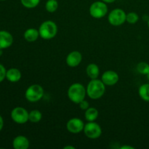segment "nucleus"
I'll return each instance as SVG.
<instances>
[{"instance_id":"obj_1","label":"nucleus","mask_w":149,"mask_h":149,"mask_svg":"<svg viewBox=\"0 0 149 149\" xmlns=\"http://www.w3.org/2000/svg\"><path fill=\"white\" fill-rule=\"evenodd\" d=\"M87 95L93 100H97L103 97L106 92V84L101 79H91L87 86Z\"/></svg>"},{"instance_id":"obj_2","label":"nucleus","mask_w":149,"mask_h":149,"mask_svg":"<svg viewBox=\"0 0 149 149\" xmlns=\"http://www.w3.org/2000/svg\"><path fill=\"white\" fill-rule=\"evenodd\" d=\"M67 95L71 102L76 104H79L80 102L85 99L87 90L81 83H74L68 88Z\"/></svg>"},{"instance_id":"obj_3","label":"nucleus","mask_w":149,"mask_h":149,"mask_svg":"<svg viewBox=\"0 0 149 149\" xmlns=\"http://www.w3.org/2000/svg\"><path fill=\"white\" fill-rule=\"evenodd\" d=\"M39 36L45 40L53 39L58 33V26L52 20L44 21L39 28Z\"/></svg>"},{"instance_id":"obj_4","label":"nucleus","mask_w":149,"mask_h":149,"mask_svg":"<svg viewBox=\"0 0 149 149\" xmlns=\"http://www.w3.org/2000/svg\"><path fill=\"white\" fill-rule=\"evenodd\" d=\"M45 91L40 84H34L29 86L25 93V97L31 103H36L39 101L43 97Z\"/></svg>"},{"instance_id":"obj_5","label":"nucleus","mask_w":149,"mask_h":149,"mask_svg":"<svg viewBox=\"0 0 149 149\" xmlns=\"http://www.w3.org/2000/svg\"><path fill=\"white\" fill-rule=\"evenodd\" d=\"M89 12L90 15L94 18H103L108 13V6L104 1H96L90 5Z\"/></svg>"},{"instance_id":"obj_6","label":"nucleus","mask_w":149,"mask_h":149,"mask_svg":"<svg viewBox=\"0 0 149 149\" xmlns=\"http://www.w3.org/2000/svg\"><path fill=\"white\" fill-rule=\"evenodd\" d=\"M127 14L122 9L116 8L112 10L108 15V20L113 26H119L126 22Z\"/></svg>"},{"instance_id":"obj_7","label":"nucleus","mask_w":149,"mask_h":149,"mask_svg":"<svg viewBox=\"0 0 149 149\" xmlns=\"http://www.w3.org/2000/svg\"><path fill=\"white\" fill-rule=\"evenodd\" d=\"M84 135L90 139H97L102 134V129L100 125L95 122H88L84 125Z\"/></svg>"},{"instance_id":"obj_8","label":"nucleus","mask_w":149,"mask_h":149,"mask_svg":"<svg viewBox=\"0 0 149 149\" xmlns=\"http://www.w3.org/2000/svg\"><path fill=\"white\" fill-rule=\"evenodd\" d=\"M10 116L13 122L19 125H23L29 121V113L26 109L20 106L14 108L12 110Z\"/></svg>"},{"instance_id":"obj_9","label":"nucleus","mask_w":149,"mask_h":149,"mask_svg":"<svg viewBox=\"0 0 149 149\" xmlns=\"http://www.w3.org/2000/svg\"><path fill=\"white\" fill-rule=\"evenodd\" d=\"M84 124L79 118H71L67 122L66 129L72 134H79L84 130Z\"/></svg>"},{"instance_id":"obj_10","label":"nucleus","mask_w":149,"mask_h":149,"mask_svg":"<svg viewBox=\"0 0 149 149\" xmlns=\"http://www.w3.org/2000/svg\"><path fill=\"white\" fill-rule=\"evenodd\" d=\"M119 74L114 71L109 70L102 74L101 80L106 86H113L119 81Z\"/></svg>"},{"instance_id":"obj_11","label":"nucleus","mask_w":149,"mask_h":149,"mask_svg":"<svg viewBox=\"0 0 149 149\" xmlns=\"http://www.w3.org/2000/svg\"><path fill=\"white\" fill-rule=\"evenodd\" d=\"M82 61V55L77 50L72 51L66 57L65 62L69 67L74 68L79 65Z\"/></svg>"},{"instance_id":"obj_12","label":"nucleus","mask_w":149,"mask_h":149,"mask_svg":"<svg viewBox=\"0 0 149 149\" xmlns=\"http://www.w3.org/2000/svg\"><path fill=\"white\" fill-rule=\"evenodd\" d=\"M13 36L7 31H0V49H7L12 46Z\"/></svg>"},{"instance_id":"obj_13","label":"nucleus","mask_w":149,"mask_h":149,"mask_svg":"<svg viewBox=\"0 0 149 149\" xmlns=\"http://www.w3.org/2000/svg\"><path fill=\"white\" fill-rule=\"evenodd\" d=\"M30 146L29 139L24 135L15 137L13 141V146L15 149H27Z\"/></svg>"},{"instance_id":"obj_14","label":"nucleus","mask_w":149,"mask_h":149,"mask_svg":"<svg viewBox=\"0 0 149 149\" xmlns=\"http://www.w3.org/2000/svg\"><path fill=\"white\" fill-rule=\"evenodd\" d=\"M22 77L21 72L20 70L15 68H11L7 71L6 79L10 82H17Z\"/></svg>"},{"instance_id":"obj_15","label":"nucleus","mask_w":149,"mask_h":149,"mask_svg":"<svg viewBox=\"0 0 149 149\" xmlns=\"http://www.w3.org/2000/svg\"><path fill=\"white\" fill-rule=\"evenodd\" d=\"M24 39L29 42H33L38 39L39 37V30L33 28H30L26 30V31L23 33Z\"/></svg>"},{"instance_id":"obj_16","label":"nucleus","mask_w":149,"mask_h":149,"mask_svg":"<svg viewBox=\"0 0 149 149\" xmlns=\"http://www.w3.org/2000/svg\"><path fill=\"white\" fill-rule=\"evenodd\" d=\"M86 73L91 79H97L100 74V68L97 64L90 63L86 68Z\"/></svg>"},{"instance_id":"obj_17","label":"nucleus","mask_w":149,"mask_h":149,"mask_svg":"<svg viewBox=\"0 0 149 149\" xmlns=\"http://www.w3.org/2000/svg\"><path fill=\"white\" fill-rule=\"evenodd\" d=\"M99 116V112L97 109L94 107H89L85 110L84 118L87 122H95Z\"/></svg>"},{"instance_id":"obj_18","label":"nucleus","mask_w":149,"mask_h":149,"mask_svg":"<svg viewBox=\"0 0 149 149\" xmlns=\"http://www.w3.org/2000/svg\"><path fill=\"white\" fill-rule=\"evenodd\" d=\"M138 94L141 98L144 101L149 102V82L143 84L139 87Z\"/></svg>"},{"instance_id":"obj_19","label":"nucleus","mask_w":149,"mask_h":149,"mask_svg":"<svg viewBox=\"0 0 149 149\" xmlns=\"http://www.w3.org/2000/svg\"><path fill=\"white\" fill-rule=\"evenodd\" d=\"M42 119V113L39 110H32L29 112V122L32 123H38Z\"/></svg>"},{"instance_id":"obj_20","label":"nucleus","mask_w":149,"mask_h":149,"mask_svg":"<svg viewBox=\"0 0 149 149\" xmlns=\"http://www.w3.org/2000/svg\"><path fill=\"white\" fill-rule=\"evenodd\" d=\"M58 8V2L57 0H47L45 4V9L49 13H55Z\"/></svg>"},{"instance_id":"obj_21","label":"nucleus","mask_w":149,"mask_h":149,"mask_svg":"<svg viewBox=\"0 0 149 149\" xmlns=\"http://www.w3.org/2000/svg\"><path fill=\"white\" fill-rule=\"evenodd\" d=\"M136 69L138 73L142 75H147L149 72V64L146 62H141L138 63Z\"/></svg>"},{"instance_id":"obj_22","label":"nucleus","mask_w":149,"mask_h":149,"mask_svg":"<svg viewBox=\"0 0 149 149\" xmlns=\"http://www.w3.org/2000/svg\"><path fill=\"white\" fill-rule=\"evenodd\" d=\"M41 0H20L22 5L28 9L35 8L39 5Z\"/></svg>"},{"instance_id":"obj_23","label":"nucleus","mask_w":149,"mask_h":149,"mask_svg":"<svg viewBox=\"0 0 149 149\" xmlns=\"http://www.w3.org/2000/svg\"><path fill=\"white\" fill-rule=\"evenodd\" d=\"M139 20V15L135 12L127 13L126 16V22L130 24H135Z\"/></svg>"},{"instance_id":"obj_24","label":"nucleus","mask_w":149,"mask_h":149,"mask_svg":"<svg viewBox=\"0 0 149 149\" xmlns=\"http://www.w3.org/2000/svg\"><path fill=\"white\" fill-rule=\"evenodd\" d=\"M6 74H7V70L5 67L2 64H0V82L4 81V79L6 78Z\"/></svg>"},{"instance_id":"obj_25","label":"nucleus","mask_w":149,"mask_h":149,"mask_svg":"<svg viewBox=\"0 0 149 149\" xmlns=\"http://www.w3.org/2000/svg\"><path fill=\"white\" fill-rule=\"evenodd\" d=\"M78 105L79 106L80 109H81V110H84V111L87 110V109L90 107V105H89L88 101H87V100H86L85 99H84V100H83L82 101L80 102Z\"/></svg>"},{"instance_id":"obj_26","label":"nucleus","mask_w":149,"mask_h":149,"mask_svg":"<svg viewBox=\"0 0 149 149\" xmlns=\"http://www.w3.org/2000/svg\"><path fill=\"white\" fill-rule=\"evenodd\" d=\"M3 127H4V120H3L2 116L0 115V132L3 129Z\"/></svg>"},{"instance_id":"obj_27","label":"nucleus","mask_w":149,"mask_h":149,"mask_svg":"<svg viewBox=\"0 0 149 149\" xmlns=\"http://www.w3.org/2000/svg\"><path fill=\"white\" fill-rule=\"evenodd\" d=\"M120 148L121 149H134V147L130 146L125 145V146H121Z\"/></svg>"},{"instance_id":"obj_28","label":"nucleus","mask_w":149,"mask_h":149,"mask_svg":"<svg viewBox=\"0 0 149 149\" xmlns=\"http://www.w3.org/2000/svg\"><path fill=\"white\" fill-rule=\"evenodd\" d=\"M101 1H104L105 3H106V4H110V3L114 2V1H116V0H101Z\"/></svg>"},{"instance_id":"obj_29","label":"nucleus","mask_w":149,"mask_h":149,"mask_svg":"<svg viewBox=\"0 0 149 149\" xmlns=\"http://www.w3.org/2000/svg\"><path fill=\"white\" fill-rule=\"evenodd\" d=\"M64 149H75V147L71 146H66L63 147Z\"/></svg>"},{"instance_id":"obj_30","label":"nucleus","mask_w":149,"mask_h":149,"mask_svg":"<svg viewBox=\"0 0 149 149\" xmlns=\"http://www.w3.org/2000/svg\"><path fill=\"white\" fill-rule=\"evenodd\" d=\"M2 54H3V49H0V57H1V55H2Z\"/></svg>"},{"instance_id":"obj_31","label":"nucleus","mask_w":149,"mask_h":149,"mask_svg":"<svg viewBox=\"0 0 149 149\" xmlns=\"http://www.w3.org/2000/svg\"><path fill=\"white\" fill-rule=\"evenodd\" d=\"M146 77H147V79H148V82H149V72H148V74L146 75Z\"/></svg>"},{"instance_id":"obj_32","label":"nucleus","mask_w":149,"mask_h":149,"mask_svg":"<svg viewBox=\"0 0 149 149\" xmlns=\"http://www.w3.org/2000/svg\"><path fill=\"white\" fill-rule=\"evenodd\" d=\"M148 29H149V18H148Z\"/></svg>"},{"instance_id":"obj_33","label":"nucleus","mask_w":149,"mask_h":149,"mask_svg":"<svg viewBox=\"0 0 149 149\" xmlns=\"http://www.w3.org/2000/svg\"><path fill=\"white\" fill-rule=\"evenodd\" d=\"M0 1H6V0H0Z\"/></svg>"}]
</instances>
